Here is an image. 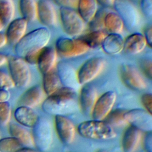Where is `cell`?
Returning <instances> with one entry per match:
<instances>
[{
  "label": "cell",
  "mask_w": 152,
  "mask_h": 152,
  "mask_svg": "<svg viewBox=\"0 0 152 152\" xmlns=\"http://www.w3.org/2000/svg\"><path fill=\"white\" fill-rule=\"evenodd\" d=\"M50 37L51 33L48 28H36L26 34L14 45V52L17 56L23 58L27 54L46 47Z\"/></svg>",
  "instance_id": "cell-1"
},
{
  "label": "cell",
  "mask_w": 152,
  "mask_h": 152,
  "mask_svg": "<svg viewBox=\"0 0 152 152\" xmlns=\"http://www.w3.org/2000/svg\"><path fill=\"white\" fill-rule=\"evenodd\" d=\"M79 134L84 138L91 140H106L113 139L116 133L104 120H90L83 122L77 128Z\"/></svg>",
  "instance_id": "cell-2"
},
{
  "label": "cell",
  "mask_w": 152,
  "mask_h": 152,
  "mask_svg": "<svg viewBox=\"0 0 152 152\" xmlns=\"http://www.w3.org/2000/svg\"><path fill=\"white\" fill-rule=\"evenodd\" d=\"M42 107L46 113L65 116L74 113L78 104L74 96L52 94L43 101Z\"/></svg>",
  "instance_id": "cell-3"
},
{
  "label": "cell",
  "mask_w": 152,
  "mask_h": 152,
  "mask_svg": "<svg viewBox=\"0 0 152 152\" xmlns=\"http://www.w3.org/2000/svg\"><path fill=\"white\" fill-rule=\"evenodd\" d=\"M34 145L40 152L48 151L53 142V127L50 121L45 118H39L32 128Z\"/></svg>",
  "instance_id": "cell-4"
},
{
  "label": "cell",
  "mask_w": 152,
  "mask_h": 152,
  "mask_svg": "<svg viewBox=\"0 0 152 152\" xmlns=\"http://www.w3.org/2000/svg\"><path fill=\"white\" fill-rule=\"evenodd\" d=\"M10 75L15 86L19 88L27 87L31 81V72L28 64L24 58L12 56L8 60Z\"/></svg>",
  "instance_id": "cell-5"
},
{
  "label": "cell",
  "mask_w": 152,
  "mask_h": 152,
  "mask_svg": "<svg viewBox=\"0 0 152 152\" xmlns=\"http://www.w3.org/2000/svg\"><path fill=\"white\" fill-rule=\"evenodd\" d=\"M129 30L136 29L140 23V14L137 7L129 0H115L113 5Z\"/></svg>",
  "instance_id": "cell-6"
},
{
  "label": "cell",
  "mask_w": 152,
  "mask_h": 152,
  "mask_svg": "<svg viewBox=\"0 0 152 152\" xmlns=\"http://www.w3.org/2000/svg\"><path fill=\"white\" fill-rule=\"evenodd\" d=\"M55 49L58 55L69 58L82 55L90 48L81 39L61 37L56 40Z\"/></svg>",
  "instance_id": "cell-7"
},
{
  "label": "cell",
  "mask_w": 152,
  "mask_h": 152,
  "mask_svg": "<svg viewBox=\"0 0 152 152\" xmlns=\"http://www.w3.org/2000/svg\"><path fill=\"white\" fill-rule=\"evenodd\" d=\"M59 16L63 29L68 35L77 36L84 31L85 22L78 12L73 9L61 7Z\"/></svg>",
  "instance_id": "cell-8"
},
{
  "label": "cell",
  "mask_w": 152,
  "mask_h": 152,
  "mask_svg": "<svg viewBox=\"0 0 152 152\" xmlns=\"http://www.w3.org/2000/svg\"><path fill=\"white\" fill-rule=\"evenodd\" d=\"M106 60L102 57H93L86 61L77 72L80 85H84L96 78L104 69Z\"/></svg>",
  "instance_id": "cell-9"
},
{
  "label": "cell",
  "mask_w": 152,
  "mask_h": 152,
  "mask_svg": "<svg viewBox=\"0 0 152 152\" xmlns=\"http://www.w3.org/2000/svg\"><path fill=\"white\" fill-rule=\"evenodd\" d=\"M124 118L131 126H132L141 131L151 132L152 130L151 113L146 110L141 109H134L126 111Z\"/></svg>",
  "instance_id": "cell-10"
},
{
  "label": "cell",
  "mask_w": 152,
  "mask_h": 152,
  "mask_svg": "<svg viewBox=\"0 0 152 152\" xmlns=\"http://www.w3.org/2000/svg\"><path fill=\"white\" fill-rule=\"evenodd\" d=\"M120 74L124 83L129 88L136 91H141L146 88L145 81L134 66L128 64L122 65Z\"/></svg>",
  "instance_id": "cell-11"
},
{
  "label": "cell",
  "mask_w": 152,
  "mask_h": 152,
  "mask_svg": "<svg viewBox=\"0 0 152 152\" xmlns=\"http://www.w3.org/2000/svg\"><path fill=\"white\" fill-rule=\"evenodd\" d=\"M116 97L115 92L109 91L103 93L99 97L91 113L93 119L96 120H104L112 110Z\"/></svg>",
  "instance_id": "cell-12"
},
{
  "label": "cell",
  "mask_w": 152,
  "mask_h": 152,
  "mask_svg": "<svg viewBox=\"0 0 152 152\" xmlns=\"http://www.w3.org/2000/svg\"><path fill=\"white\" fill-rule=\"evenodd\" d=\"M55 126L62 142L66 145L72 144L75 135V128L72 122L65 116H55Z\"/></svg>",
  "instance_id": "cell-13"
},
{
  "label": "cell",
  "mask_w": 152,
  "mask_h": 152,
  "mask_svg": "<svg viewBox=\"0 0 152 152\" xmlns=\"http://www.w3.org/2000/svg\"><path fill=\"white\" fill-rule=\"evenodd\" d=\"M37 4V17L40 23L47 27L56 25L57 15L52 0H39Z\"/></svg>",
  "instance_id": "cell-14"
},
{
  "label": "cell",
  "mask_w": 152,
  "mask_h": 152,
  "mask_svg": "<svg viewBox=\"0 0 152 152\" xmlns=\"http://www.w3.org/2000/svg\"><path fill=\"white\" fill-rule=\"evenodd\" d=\"M28 21L24 18L13 19L8 24L5 33L7 43L15 45L26 34Z\"/></svg>",
  "instance_id": "cell-15"
},
{
  "label": "cell",
  "mask_w": 152,
  "mask_h": 152,
  "mask_svg": "<svg viewBox=\"0 0 152 152\" xmlns=\"http://www.w3.org/2000/svg\"><path fill=\"white\" fill-rule=\"evenodd\" d=\"M56 70L61 83L64 86L75 90L79 87L80 84L78 81L77 72L71 65L64 61H60L56 64Z\"/></svg>",
  "instance_id": "cell-16"
},
{
  "label": "cell",
  "mask_w": 152,
  "mask_h": 152,
  "mask_svg": "<svg viewBox=\"0 0 152 152\" xmlns=\"http://www.w3.org/2000/svg\"><path fill=\"white\" fill-rule=\"evenodd\" d=\"M97 99V93L94 87L86 85L82 88L79 100L80 107L83 114L87 116L91 115Z\"/></svg>",
  "instance_id": "cell-17"
},
{
  "label": "cell",
  "mask_w": 152,
  "mask_h": 152,
  "mask_svg": "<svg viewBox=\"0 0 152 152\" xmlns=\"http://www.w3.org/2000/svg\"><path fill=\"white\" fill-rule=\"evenodd\" d=\"M58 54L52 47L43 48L40 53L37 65L40 71L45 74L56 67Z\"/></svg>",
  "instance_id": "cell-18"
},
{
  "label": "cell",
  "mask_w": 152,
  "mask_h": 152,
  "mask_svg": "<svg viewBox=\"0 0 152 152\" xmlns=\"http://www.w3.org/2000/svg\"><path fill=\"white\" fill-rule=\"evenodd\" d=\"M147 46L144 35L134 33L128 36L124 42L123 50L128 54L136 55L142 52Z\"/></svg>",
  "instance_id": "cell-19"
},
{
  "label": "cell",
  "mask_w": 152,
  "mask_h": 152,
  "mask_svg": "<svg viewBox=\"0 0 152 152\" xmlns=\"http://www.w3.org/2000/svg\"><path fill=\"white\" fill-rule=\"evenodd\" d=\"M43 90L39 86H34L26 91L21 96L19 103L21 106H24L31 108L40 104L44 97Z\"/></svg>",
  "instance_id": "cell-20"
},
{
  "label": "cell",
  "mask_w": 152,
  "mask_h": 152,
  "mask_svg": "<svg viewBox=\"0 0 152 152\" xmlns=\"http://www.w3.org/2000/svg\"><path fill=\"white\" fill-rule=\"evenodd\" d=\"M14 116L18 124L28 128H33L39 119L37 114L32 108L24 106L17 107Z\"/></svg>",
  "instance_id": "cell-21"
},
{
  "label": "cell",
  "mask_w": 152,
  "mask_h": 152,
  "mask_svg": "<svg viewBox=\"0 0 152 152\" xmlns=\"http://www.w3.org/2000/svg\"><path fill=\"white\" fill-rule=\"evenodd\" d=\"M141 139V131L131 126L127 128L124 134L122 145L124 152H134Z\"/></svg>",
  "instance_id": "cell-22"
},
{
  "label": "cell",
  "mask_w": 152,
  "mask_h": 152,
  "mask_svg": "<svg viewBox=\"0 0 152 152\" xmlns=\"http://www.w3.org/2000/svg\"><path fill=\"white\" fill-rule=\"evenodd\" d=\"M124 40L120 34L109 33L104 39L101 46L107 54L114 55L123 50Z\"/></svg>",
  "instance_id": "cell-23"
},
{
  "label": "cell",
  "mask_w": 152,
  "mask_h": 152,
  "mask_svg": "<svg viewBox=\"0 0 152 152\" xmlns=\"http://www.w3.org/2000/svg\"><path fill=\"white\" fill-rule=\"evenodd\" d=\"M78 13L85 23H90L97 12L96 0H78Z\"/></svg>",
  "instance_id": "cell-24"
},
{
  "label": "cell",
  "mask_w": 152,
  "mask_h": 152,
  "mask_svg": "<svg viewBox=\"0 0 152 152\" xmlns=\"http://www.w3.org/2000/svg\"><path fill=\"white\" fill-rule=\"evenodd\" d=\"M9 132L11 137L16 138L21 145L28 147L34 145L31 134L23 126L14 123L11 124L9 126Z\"/></svg>",
  "instance_id": "cell-25"
},
{
  "label": "cell",
  "mask_w": 152,
  "mask_h": 152,
  "mask_svg": "<svg viewBox=\"0 0 152 152\" xmlns=\"http://www.w3.org/2000/svg\"><path fill=\"white\" fill-rule=\"evenodd\" d=\"M56 67L50 71L43 74V90L48 96L54 93L62 86Z\"/></svg>",
  "instance_id": "cell-26"
},
{
  "label": "cell",
  "mask_w": 152,
  "mask_h": 152,
  "mask_svg": "<svg viewBox=\"0 0 152 152\" xmlns=\"http://www.w3.org/2000/svg\"><path fill=\"white\" fill-rule=\"evenodd\" d=\"M103 26L110 33L121 34L124 28V24L120 16L114 12H109L105 14Z\"/></svg>",
  "instance_id": "cell-27"
},
{
  "label": "cell",
  "mask_w": 152,
  "mask_h": 152,
  "mask_svg": "<svg viewBox=\"0 0 152 152\" xmlns=\"http://www.w3.org/2000/svg\"><path fill=\"white\" fill-rule=\"evenodd\" d=\"M19 9L22 17L28 22L36 19L37 4L36 0H19Z\"/></svg>",
  "instance_id": "cell-28"
},
{
  "label": "cell",
  "mask_w": 152,
  "mask_h": 152,
  "mask_svg": "<svg viewBox=\"0 0 152 152\" xmlns=\"http://www.w3.org/2000/svg\"><path fill=\"white\" fill-rule=\"evenodd\" d=\"M107 34L102 30H95L84 35L80 38L89 48H97L101 45Z\"/></svg>",
  "instance_id": "cell-29"
},
{
  "label": "cell",
  "mask_w": 152,
  "mask_h": 152,
  "mask_svg": "<svg viewBox=\"0 0 152 152\" xmlns=\"http://www.w3.org/2000/svg\"><path fill=\"white\" fill-rule=\"evenodd\" d=\"M15 14V6L12 0H0V17L4 24L13 20Z\"/></svg>",
  "instance_id": "cell-30"
},
{
  "label": "cell",
  "mask_w": 152,
  "mask_h": 152,
  "mask_svg": "<svg viewBox=\"0 0 152 152\" xmlns=\"http://www.w3.org/2000/svg\"><path fill=\"white\" fill-rule=\"evenodd\" d=\"M126 110L121 109H116L112 110L104 119L111 126L118 127L125 125L127 122L124 118Z\"/></svg>",
  "instance_id": "cell-31"
},
{
  "label": "cell",
  "mask_w": 152,
  "mask_h": 152,
  "mask_svg": "<svg viewBox=\"0 0 152 152\" xmlns=\"http://www.w3.org/2000/svg\"><path fill=\"white\" fill-rule=\"evenodd\" d=\"M21 144L13 137L0 139V152H15L21 147Z\"/></svg>",
  "instance_id": "cell-32"
},
{
  "label": "cell",
  "mask_w": 152,
  "mask_h": 152,
  "mask_svg": "<svg viewBox=\"0 0 152 152\" xmlns=\"http://www.w3.org/2000/svg\"><path fill=\"white\" fill-rule=\"evenodd\" d=\"M11 116V105L8 102H0V126L7 125Z\"/></svg>",
  "instance_id": "cell-33"
},
{
  "label": "cell",
  "mask_w": 152,
  "mask_h": 152,
  "mask_svg": "<svg viewBox=\"0 0 152 152\" xmlns=\"http://www.w3.org/2000/svg\"><path fill=\"white\" fill-rule=\"evenodd\" d=\"M15 85L10 75L0 70V88L11 89Z\"/></svg>",
  "instance_id": "cell-34"
},
{
  "label": "cell",
  "mask_w": 152,
  "mask_h": 152,
  "mask_svg": "<svg viewBox=\"0 0 152 152\" xmlns=\"http://www.w3.org/2000/svg\"><path fill=\"white\" fill-rule=\"evenodd\" d=\"M140 68L145 75L151 78L152 75V62L150 59H143L140 61Z\"/></svg>",
  "instance_id": "cell-35"
},
{
  "label": "cell",
  "mask_w": 152,
  "mask_h": 152,
  "mask_svg": "<svg viewBox=\"0 0 152 152\" xmlns=\"http://www.w3.org/2000/svg\"><path fill=\"white\" fill-rule=\"evenodd\" d=\"M140 7L143 14L150 17L152 15V0H141Z\"/></svg>",
  "instance_id": "cell-36"
},
{
  "label": "cell",
  "mask_w": 152,
  "mask_h": 152,
  "mask_svg": "<svg viewBox=\"0 0 152 152\" xmlns=\"http://www.w3.org/2000/svg\"><path fill=\"white\" fill-rule=\"evenodd\" d=\"M52 1L61 7L72 9L77 7L78 0H52Z\"/></svg>",
  "instance_id": "cell-37"
},
{
  "label": "cell",
  "mask_w": 152,
  "mask_h": 152,
  "mask_svg": "<svg viewBox=\"0 0 152 152\" xmlns=\"http://www.w3.org/2000/svg\"><path fill=\"white\" fill-rule=\"evenodd\" d=\"M141 102L146 110L149 113L152 112V94L151 93L144 94L141 97Z\"/></svg>",
  "instance_id": "cell-38"
},
{
  "label": "cell",
  "mask_w": 152,
  "mask_h": 152,
  "mask_svg": "<svg viewBox=\"0 0 152 152\" xmlns=\"http://www.w3.org/2000/svg\"><path fill=\"white\" fill-rule=\"evenodd\" d=\"M42 49L34 51L27 54L23 58L27 62V64H30L31 65L37 64V61L40 53Z\"/></svg>",
  "instance_id": "cell-39"
},
{
  "label": "cell",
  "mask_w": 152,
  "mask_h": 152,
  "mask_svg": "<svg viewBox=\"0 0 152 152\" xmlns=\"http://www.w3.org/2000/svg\"><path fill=\"white\" fill-rule=\"evenodd\" d=\"M144 138V148L146 152H152V135L151 132H147Z\"/></svg>",
  "instance_id": "cell-40"
},
{
  "label": "cell",
  "mask_w": 152,
  "mask_h": 152,
  "mask_svg": "<svg viewBox=\"0 0 152 152\" xmlns=\"http://www.w3.org/2000/svg\"><path fill=\"white\" fill-rule=\"evenodd\" d=\"M146 42L147 45H148L150 47H151L152 45V30H151V27L149 26L147 27L145 30H144V34H143Z\"/></svg>",
  "instance_id": "cell-41"
},
{
  "label": "cell",
  "mask_w": 152,
  "mask_h": 152,
  "mask_svg": "<svg viewBox=\"0 0 152 152\" xmlns=\"http://www.w3.org/2000/svg\"><path fill=\"white\" fill-rule=\"evenodd\" d=\"M11 94L8 90L0 88V102H8L10 99Z\"/></svg>",
  "instance_id": "cell-42"
},
{
  "label": "cell",
  "mask_w": 152,
  "mask_h": 152,
  "mask_svg": "<svg viewBox=\"0 0 152 152\" xmlns=\"http://www.w3.org/2000/svg\"><path fill=\"white\" fill-rule=\"evenodd\" d=\"M97 2L105 7H111L113 6L115 0H96Z\"/></svg>",
  "instance_id": "cell-43"
},
{
  "label": "cell",
  "mask_w": 152,
  "mask_h": 152,
  "mask_svg": "<svg viewBox=\"0 0 152 152\" xmlns=\"http://www.w3.org/2000/svg\"><path fill=\"white\" fill-rule=\"evenodd\" d=\"M8 56L2 53H0V66L4 65L8 62Z\"/></svg>",
  "instance_id": "cell-44"
},
{
  "label": "cell",
  "mask_w": 152,
  "mask_h": 152,
  "mask_svg": "<svg viewBox=\"0 0 152 152\" xmlns=\"http://www.w3.org/2000/svg\"><path fill=\"white\" fill-rule=\"evenodd\" d=\"M15 152H40V151L34 150L31 148L26 147H23V148L21 147L18 150H17Z\"/></svg>",
  "instance_id": "cell-45"
},
{
  "label": "cell",
  "mask_w": 152,
  "mask_h": 152,
  "mask_svg": "<svg viewBox=\"0 0 152 152\" xmlns=\"http://www.w3.org/2000/svg\"><path fill=\"white\" fill-rule=\"evenodd\" d=\"M7 43L5 34L0 32V48L4 46Z\"/></svg>",
  "instance_id": "cell-46"
},
{
  "label": "cell",
  "mask_w": 152,
  "mask_h": 152,
  "mask_svg": "<svg viewBox=\"0 0 152 152\" xmlns=\"http://www.w3.org/2000/svg\"><path fill=\"white\" fill-rule=\"evenodd\" d=\"M4 26H5V24H4L2 20L0 17V32L3 30V28L4 27Z\"/></svg>",
  "instance_id": "cell-47"
},
{
  "label": "cell",
  "mask_w": 152,
  "mask_h": 152,
  "mask_svg": "<svg viewBox=\"0 0 152 152\" xmlns=\"http://www.w3.org/2000/svg\"><path fill=\"white\" fill-rule=\"evenodd\" d=\"M97 152H107V151H105V150H99V151H97Z\"/></svg>",
  "instance_id": "cell-48"
}]
</instances>
